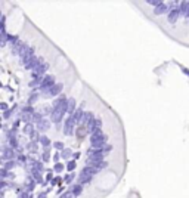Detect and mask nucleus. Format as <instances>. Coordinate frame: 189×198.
<instances>
[{
    "instance_id": "obj_1",
    "label": "nucleus",
    "mask_w": 189,
    "mask_h": 198,
    "mask_svg": "<svg viewBox=\"0 0 189 198\" xmlns=\"http://www.w3.org/2000/svg\"><path fill=\"white\" fill-rule=\"evenodd\" d=\"M108 142V136L105 133H96V135H90V144H92V148L95 149H101L103 148Z\"/></svg>"
},
{
    "instance_id": "obj_2",
    "label": "nucleus",
    "mask_w": 189,
    "mask_h": 198,
    "mask_svg": "<svg viewBox=\"0 0 189 198\" xmlns=\"http://www.w3.org/2000/svg\"><path fill=\"white\" fill-rule=\"evenodd\" d=\"M62 89H64V84L62 83H56L53 87H50L49 90H44V92H41V95L44 96V98H58V96H61V93H62Z\"/></svg>"
},
{
    "instance_id": "obj_3",
    "label": "nucleus",
    "mask_w": 189,
    "mask_h": 198,
    "mask_svg": "<svg viewBox=\"0 0 189 198\" xmlns=\"http://www.w3.org/2000/svg\"><path fill=\"white\" fill-rule=\"evenodd\" d=\"M56 84V80H55V75H52V74H46L44 77H43V81H41V84H40V87L38 90L40 92H44V90H49L50 87H53Z\"/></svg>"
},
{
    "instance_id": "obj_4",
    "label": "nucleus",
    "mask_w": 189,
    "mask_h": 198,
    "mask_svg": "<svg viewBox=\"0 0 189 198\" xmlns=\"http://www.w3.org/2000/svg\"><path fill=\"white\" fill-rule=\"evenodd\" d=\"M18 155L15 154V149L12 146H3L2 149V160L3 161H9V160H15Z\"/></svg>"
},
{
    "instance_id": "obj_5",
    "label": "nucleus",
    "mask_w": 189,
    "mask_h": 198,
    "mask_svg": "<svg viewBox=\"0 0 189 198\" xmlns=\"http://www.w3.org/2000/svg\"><path fill=\"white\" fill-rule=\"evenodd\" d=\"M74 129H75V121L72 120V117H67L65 118V121H64V127H62V132L69 136V135H72L74 133Z\"/></svg>"
},
{
    "instance_id": "obj_6",
    "label": "nucleus",
    "mask_w": 189,
    "mask_h": 198,
    "mask_svg": "<svg viewBox=\"0 0 189 198\" xmlns=\"http://www.w3.org/2000/svg\"><path fill=\"white\" fill-rule=\"evenodd\" d=\"M30 46H28V43H25V41H19L18 44L15 46H12V53L14 55H18V56H24V53L27 52V49H28Z\"/></svg>"
},
{
    "instance_id": "obj_7",
    "label": "nucleus",
    "mask_w": 189,
    "mask_h": 198,
    "mask_svg": "<svg viewBox=\"0 0 189 198\" xmlns=\"http://www.w3.org/2000/svg\"><path fill=\"white\" fill-rule=\"evenodd\" d=\"M95 120H96L95 112L87 111V112H84V117H83V120H81V124H80V126H84V127H87V129H90Z\"/></svg>"
},
{
    "instance_id": "obj_8",
    "label": "nucleus",
    "mask_w": 189,
    "mask_h": 198,
    "mask_svg": "<svg viewBox=\"0 0 189 198\" xmlns=\"http://www.w3.org/2000/svg\"><path fill=\"white\" fill-rule=\"evenodd\" d=\"M102 126H103V121L101 117H96V120L93 121L92 127L89 129V133L90 135H96V133H102Z\"/></svg>"
},
{
    "instance_id": "obj_9",
    "label": "nucleus",
    "mask_w": 189,
    "mask_h": 198,
    "mask_svg": "<svg viewBox=\"0 0 189 198\" xmlns=\"http://www.w3.org/2000/svg\"><path fill=\"white\" fill-rule=\"evenodd\" d=\"M64 112H61V111H58V109H53V112H52L50 115V121L52 123H55V124H61L62 123V120H64Z\"/></svg>"
},
{
    "instance_id": "obj_10",
    "label": "nucleus",
    "mask_w": 189,
    "mask_h": 198,
    "mask_svg": "<svg viewBox=\"0 0 189 198\" xmlns=\"http://www.w3.org/2000/svg\"><path fill=\"white\" fill-rule=\"evenodd\" d=\"M170 11H172V9H170L169 3H164V2H163V5H160L158 8H155L154 9V14L155 15H166V14L169 15Z\"/></svg>"
},
{
    "instance_id": "obj_11",
    "label": "nucleus",
    "mask_w": 189,
    "mask_h": 198,
    "mask_svg": "<svg viewBox=\"0 0 189 198\" xmlns=\"http://www.w3.org/2000/svg\"><path fill=\"white\" fill-rule=\"evenodd\" d=\"M50 124H52L50 120L44 118V120H43V121H40L38 124H35V129H37V132H40V133H44V132H47V130L50 129Z\"/></svg>"
},
{
    "instance_id": "obj_12",
    "label": "nucleus",
    "mask_w": 189,
    "mask_h": 198,
    "mask_svg": "<svg viewBox=\"0 0 189 198\" xmlns=\"http://www.w3.org/2000/svg\"><path fill=\"white\" fill-rule=\"evenodd\" d=\"M71 117H72V120L75 121V124H81V120H83V117H84V108L78 107Z\"/></svg>"
},
{
    "instance_id": "obj_13",
    "label": "nucleus",
    "mask_w": 189,
    "mask_h": 198,
    "mask_svg": "<svg viewBox=\"0 0 189 198\" xmlns=\"http://www.w3.org/2000/svg\"><path fill=\"white\" fill-rule=\"evenodd\" d=\"M49 70V62H43V64H38L34 68V74H38V75H46V72Z\"/></svg>"
},
{
    "instance_id": "obj_14",
    "label": "nucleus",
    "mask_w": 189,
    "mask_h": 198,
    "mask_svg": "<svg viewBox=\"0 0 189 198\" xmlns=\"http://www.w3.org/2000/svg\"><path fill=\"white\" fill-rule=\"evenodd\" d=\"M69 191L72 192V195L75 198L80 197V195L83 194V185H81V183H74L72 186H69Z\"/></svg>"
},
{
    "instance_id": "obj_15",
    "label": "nucleus",
    "mask_w": 189,
    "mask_h": 198,
    "mask_svg": "<svg viewBox=\"0 0 189 198\" xmlns=\"http://www.w3.org/2000/svg\"><path fill=\"white\" fill-rule=\"evenodd\" d=\"M31 178L35 180L37 185H43V183H44V179H43V176H41V172H38V170L31 169Z\"/></svg>"
},
{
    "instance_id": "obj_16",
    "label": "nucleus",
    "mask_w": 189,
    "mask_h": 198,
    "mask_svg": "<svg viewBox=\"0 0 189 198\" xmlns=\"http://www.w3.org/2000/svg\"><path fill=\"white\" fill-rule=\"evenodd\" d=\"M179 17H180V11H179V9L170 11V14L167 15V21H169L170 24H176V21L179 19Z\"/></svg>"
},
{
    "instance_id": "obj_17",
    "label": "nucleus",
    "mask_w": 189,
    "mask_h": 198,
    "mask_svg": "<svg viewBox=\"0 0 189 198\" xmlns=\"http://www.w3.org/2000/svg\"><path fill=\"white\" fill-rule=\"evenodd\" d=\"M75 109H77V102H75V99L74 98H68V117H71L74 112H75Z\"/></svg>"
},
{
    "instance_id": "obj_18",
    "label": "nucleus",
    "mask_w": 189,
    "mask_h": 198,
    "mask_svg": "<svg viewBox=\"0 0 189 198\" xmlns=\"http://www.w3.org/2000/svg\"><path fill=\"white\" fill-rule=\"evenodd\" d=\"M35 185H37V183H35V180L33 179L31 176H30V178H28V182L24 185V191H27V192H30V194H31V192L34 191V186H35Z\"/></svg>"
},
{
    "instance_id": "obj_19",
    "label": "nucleus",
    "mask_w": 189,
    "mask_h": 198,
    "mask_svg": "<svg viewBox=\"0 0 189 198\" xmlns=\"http://www.w3.org/2000/svg\"><path fill=\"white\" fill-rule=\"evenodd\" d=\"M87 133H89V129L84 126H78L77 127V132H75V135H77V138L80 139V141H83L84 139V136H86Z\"/></svg>"
},
{
    "instance_id": "obj_20",
    "label": "nucleus",
    "mask_w": 189,
    "mask_h": 198,
    "mask_svg": "<svg viewBox=\"0 0 189 198\" xmlns=\"http://www.w3.org/2000/svg\"><path fill=\"white\" fill-rule=\"evenodd\" d=\"M92 179H93V176H89V175H84V173H80V175H78V183H81V185L90 183Z\"/></svg>"
},
{
    "instance_id": "obj_21",
    "label": "nucleus",
    "mask_w": 189,
    "mask_h": 198,
    "mask_svg": "<svg viewBox=\"0 0 189 198\" xmlns=\"http://www.w3.org/2000/svg\"><path fill=\"white\" fill-rule=\"evenodd\" d=\"M38 144L41 145L43 148H50V145H53L50 139L46 136V135H41V138H40V141H38Z\"/></svg>"
},
{
    "instance_id": "obj_22",
    "label": "nucleus",
    "mask_w": 189,
    "mask_h": 198,
    "mask_svg": "<svg viewBox=\"0 0 189 198\" xmlns=\"http://www.w3.org/2000/svg\"><path fill=\"white\" fill-rule=\"evenodd\" d=\"M37 129H35V124L34 123H27V124H24V129H22V132L25 133V135H31L33 132H35Z\"/></svg>"
},
{
    "instance_id": "obj_23",
    "label": "nucleus",
    "mask_w": 189,
    "mask_h": 198,
    "mask_svg": "<svg viewBox=\"0 0 189 198\" xmlns=\"http://www.w3.org/2000/svg\"><path fill=\"white\" fill-rule=\"evenodd\" d=\"M81 173L89 175V176H95V175L98 173V170H96L95 167H92V166H84V167H83V170H81Z\"/></svg>"
},
{
    "instance_id": "obj_24",
    "label": "nucleus",
    "mask_w": 189,
    "mask_h": 198,
    "mask_svg": "<svg viewBox=\"0 0 189 198\" xmlns=\"http://www.w3.org/2000/svg\"><path fill=\"white\" fill-rule=\"evenodd\" d=\"M179 11H180V15H183V17L186 18L188 11H189V2H180V8H179Z\"/></svg>"
},
{
    "instance_id": "obj_25",
    "label": "nucleus",
    "mask_w": 189,
    "mask_h": 198,
    "mask_svg": "<svg viewBox=\"0 0 189 198\" xmlns=\"http://www.w3.org/2000/svg\"><path fill=\"white\" fill-rule=\"evenodd\" d=\"M38 142H33V141H30L28 144H27V146H25V149H28L31 154H34V152H37V149H38Z\"/></svg>"
},
{
    "instance_id": "obj_26",
    "label": "nucleus",
    "mask_w": 189,
    "mask_h": 198,
    "mask_svg": "<svg viewBox=\"0 0 189 198\" xmlns=\"http://www.w3.org/2000/svg\"><path fill=\"white\" fill-rule=\"evenodd\" d=\"M18 166V163H17V160H9V161H3V167L6 169V170H14L15 167Z\"/></svg>"
},
{
    "instance_id": "obj_27",
    "label": "nucleus",
    "mask_w": 189,
    "mask_h": 198,
    "mask_svg": "<svg viewBox=\"0 0 189 198\" xmlns=\"http://www.w3.org/2000/svg\"><path fill=\"white\" fill-rule=\"evenodd\" d=\"M65 169H67V164H62V163L59 161V163H55V166H53L52 170H53L55 173H62Z\"/></svg>"
},
{
    "instance_id": "obj_28",
    "label": "nucleus",
    "mask_w": 189,
    "mask_h": 198,
    "mask_svg": "<svg viewBox=\"0 0 189 198\" xmlns=\"http://www.w3.org/2000/svg\"><path fill=\"white\" fill-rule=\"evenodd\" d=\"M50 160V148H43V154H41V161L47 163Z\"/></svg>"
},
{
    "instance_id": "obj_29",
    "label": "nucleus",
    "mask_w": 189,
    "mask_h": 198,
    "mask_svg": "<svg viewBox=\"0 0 189 198\" xmlns=\"http://www.w3.org/2000/svg\"><path fill=\"white\" fill-rule=\"evenodd\" d=\"M44 118H46V117H44L43 112H35L34 115H33V123H34V124H38V123L43 121Z\"/></svg>"
},
{
    "instance_id": "obj_30",
    "label": "nucleus",
    "mask_w": 189,
    "mask_h": 198,
    "mask_svg": "<svg viewBox=\"0 0 189 198\" xmlns=\"http://www.w3.org/2000/svg\"><path fill=\"white\" fill-rule=\"evenodd\" d=\"M72 155H74V154H72V149H69V148H65V149L61 152V157H62V160H69Z\"/></svg>"
},
{
    "instance_id": "obj_31",
    "label": "nucleus",
    "mask_w": 189,
    "mask_h": 198,
    "mask_svg": "<svg viewBox=\"0 0 189 198\" xmlns=\"http://www.w3.org/2000/svg\"><path fill=\"white\" fill-rule=\"evenodd\" d=\"M21 112H22V114H30V115H34L35 109L33 108L31 105H25V107H22V108H21Z\"/></svg>"
},
{
    "instance_id": "obj_32",
    "label": "nucleus",
    "mask_w": 189,
    "mask_h": 198,
    "mask_svg": "<svg viewBox=\"0 0 189 198\" xmlns=\"http://www.w3.org/2000/svg\"><path fill=\"white\" fill-rule=\"evenodd\" d=\"M15 109H17V105H14V107H12L11 109L5 111V112H3V118H5V120H9V118H11V117L15 114Z\"/></svg>"
},
{
    "instance_id": "obj_33",
    "label": "nucleus",
    "mask_w": 189,
    "mask_h": 198,
    "mask_svg": "<svg viewBox=\"0 0 189 198\" xmlns=\"http://www.w3.org/2000/svg\"><path fill=\"white\" fill-rule=\"evenodd\" d=\"M0 176H2V180H6V178H14V173H11L9 170H6L5 167H2V172H0Z\"/></svg>"
},
{
    "instance_id": "obj_34",
    "label": "nucleus",
    "mask_w": 189,
    "mask_h": 198,
    "mask_svg": "<svg viewBox=\"0 0 189 198\" xmlns=\"http://www.w3.org/2000/svg\"><path fill=\"white\" fill-rule=\"evenodd\" d=\"M75 167H77V161H75V160H69V161H67V170H68L69 173H72V172L75 170Z\"/></svg>"
},
{
    "instance_id": "obj_35",
    "label": "nucleus",
    "mask_w": 189,
    "mask_h": 198,
    "mask_svg": "<svg viewBox=\"0 0 189 198\" xmlns=\"http://www.w3.org/2000/svg\"><path fill=\"white\" fill-rule=\"evenodd\" d=\"M58 152H62L64 149H65V145H64V142H61V141H58V142H53V145H52Z\"/></svg>"
},
{
    "instance_id": "obj_36",
    "label": "nucleus",
    "mask_w": 189,
    "mask_h": 198,
    "mask_svg": "<svg viewBox=\"0 0 189 198\" xmlns=\"http://www.w3.org/2000/svg\"><path fill=\"white\" fill-rule=\"evenodd\" d=\"M17 161H19V164H21V166H27V161H28V157H27V155H24V154H18Z\"/></svg>"
},
{
    "instance_id": "obj_37",
    "label": "nucleus",
    "mask_w": 189,
    "mask_h": 198,
    "mask_svg": "<svg viewBox=\"0 0 189 198\" xmlns=\"http://www.w3.org/2000/svg\"><path fill=\"white\" fill-rule=\"evenodd\" d=\"M74 178H75V175H74V173H68V175H67V176L64 178V182H65V185H69V186H71V183H72Z\"/></svg>"
},
{
    "instance_id": "obj_38",
    "label": "nucleus",
    "mask_w": 189,
    "mask_h": 198,
    "mask_svg": "<svg viewBox=\"0 0 189 198\" xmlns=\"http://www.w3.org/2000/svg\"><path fill=\"white\" fill-rule=\"evenodd\" d=\"M53 173H55L53 170H47V173H46V176H44V182H46V183H50L52 180H53V178H55Z\"/></svg>"
},
{
    "instance_id": "obj_39",
    "label": "nucleus",
    "mask_w": 189,
    "mask_h": 198,
    "mask_svg": "<svg viewBox=\"0 0 189 198\" xmlns=\"http://www.w3.org/2000/svg\"><path fill=\"white\" fill-rule=\"evenodd\" d=\"M21 40H19V37L18 36H12V34H9V43L12 44V46H15V44H18Z\"/></svg>"
},
{
    "instance_id": "obj_40",
    "label": "nucleus",
    "mask_w": 189,
    "mask_h": 198,
    "mask_svg": "<svg viewBox=\"0 0 189 198\" xmlns=\"http://www.w3.org/2000/svg\"><path fill=\"white\" fill-rule=\"evenodd\" d=\"M62 180H64V179H62L61 176H55V178H53V180L50 182V185H52V186H59V183H61Z\"/></svg>"
},
{
    "instance_id": "obj_41",
    "label": "nucleus",
    "mask_w": 189,
    "mask_h": 198,
    "mask_svg": "<svg viewBox=\"0 0 189 198\" xmlns=\"http://www.w3.org/2000/svg\"><path fill=\"white\" fill-rule=\"evenodd\" d=\"M146 3H148L149 6H154V9L155 8H158L160 5H163V2H160V0H148Z\"/></svg>"
},
{
    "instance_id": "obj_42",
    "label": "nucleus",
    "mask_w": 189,
    "mask_h": 198,
    "mask_svg": "<svg viewBox=\"0 0 189 198\" xmlns=\"http://www.w3.org/2000/svg\"><path fill=\"white\" fill-rule=\"evenodd\" d=\"M37 99H38V95L37 93H31V96L28 98V105H33L34 101H37Z\"/></svg>"
},
{
    "instance_id": "obj_43",
    "label": "nucleus",
    "mask_w": 189,
    "mask_h": 198,
    "mask_svg": "<svg viewBox=\"0 0 189 198\" xmlns=\"http://www.w3.org/2000/svg\"><path fill=\"white\" fill-rule=\"evenodd\" d=\"M112 148H114L112 145L106 144V145H105V146H103V148H102V151H103V152H105V154H109V152L112 151Z\"/></svg>"
},
{
    "instance_id": "obj_44",
    "label": "nucleus",
    "mask_w": 189,
    "mask_h": 198,
    "mask_svg": "<svg viewBox=\"0 0 189 198\" xmlns=\"http://www.w3.org/2000/svg\"><path fill=\"white\" fill-rule=\"evenodd\" d=\"M59 198H75L74 197V195H72V192H71V191H65V192H64V194H62V195H61V197Z\"/></svg>"
},
{
    "instance_id": "obj_45",
    "label": "nucleus",
    "mask_w": 189,
    "mask_h": 198,
    "mask_svg": "<svg viewBox=\"0 0 189 198\" xmlns=\"http://www.w3.org/2000/svg\"><path fill=\"white\" fill-rule=\"evenodd\" d=\"M49 192H50V188H47V191H43V192H40L37 198H47V194H49Z\"/></svg>"
},
{
    "instance_id": "obj_46",
    "label": "nucleus",
    "mask_w": 189,
    "mask_h": 198,
    "mask_svg": "<svg viewBox=\"0 0 189 198\" xmlns=\"http://www.w3.org/2000/svg\"><path fill=\"white\" fill-rule=\"evenodd\" d=\"M59 158H62V157H61V152H58V151H56V152H55V155H53V161L59 163Z\"/></svg>"
},
{
    "instance_id": "obj_47",
    "label": "nucleus",
    "mask_w": 189,
    "mask_h": 198,
    "mask_svg": "<svg viewBox=\"0 0 189 198\" xmlns=\"http://www.w3.org/2000/svg\"><path fill=\"white\" fill-rule=\"evenodd\" d=\"M56 192H58V195H59V197H61V195H62V194H64V192H65V188H64V186H59V188H58V191H56Z\"/></svg>"
},
{
    "instance_id": "obj_48",
    "label": "nucleus",
    "mask_w": 189,
    "mask_h": 198,
    "mask_svg": "<svg viewBox=\"0 0 189 198\" xmlns=\"http://www.w3.org/2000/svg\"><path fill=\"white\" fill-rule=\"evenodd\" d=\"M19 124H21V120H17V121L14 123V126H12V129H15V130H18V129H19Z\"/></svg>"
},
{
    "instance_id": "obj_49",
    "label": "nucleus",
    "mask_w": 189,
    "mask_h": 198,
    "mask_svg": "<svg viewBox=\"0 0 189 198\" xmlns=\"http://www.w3.org/2000/svg\"><path fill=\"white\" fill-rule=\"evenodd\" d=\"M8 186V182L6 180H2V183H0V188H2V191H5V188Z\"/></svg>"
},
{
    "instance_id": "obj_50",
    "label": "nucleus",
    "mask_w": 189,
    "mask_h": 198,
    "mask_svg": "<svg viewBox=\"0 0 189 198\" xmlns=\"http://www.w3.org/2000/svg\"><path fill=\"white\" fill-rule=\"evenodd\" d=\"M0 108L3 109V112H5V111H8V105H6V104H5V102H3V104H2V105H0Z\"/></svg>"
},
{
    "instance_id": "obj_51",
    "label": "nucleus",
    "mask_w": 189,
    "mask_h": 198,
    "mask_svg": "<svg viewBox=\"0 0 189 198\" xmlns=\"http://www.w3.org/2000/svg\"><path fill=\"white\" fill-rule=\"evenodd\" d=\"M180 68H182V71H183V72H185V74H186V75L189 77V70H186L185 67H180Z\"/></svg>"
},
{
    "instance_id": "obj_52",
    "label": "nucleus",
    "mask_w": 189,
    "mask_h": 198,
    "mask_svg": "<svg viewBox=\"0 0 189 198\" xmlns=\"http://www.w3.org/2000/svg\"><path fill=\"white\" fill-rule=\"evenodd\" d=\"M72 157H74V160H77V158L80 157V152H74V155H72Z\"/></svg>"
}]
</instances>
